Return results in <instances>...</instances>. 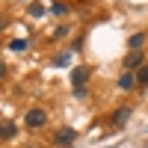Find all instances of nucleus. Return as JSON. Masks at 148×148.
Instances as JSON below:
<instances>
[{"instance_id": "f257e3e1", "label": "nucleus", "mask_w": 148, "mask_h": 148, "mask_svg": "<svg viewBox=\"0 0 148 148\" xmlns=\"http://www.w3.org/2000/svg\"><path fill=\"white\" fill-rule=\"evenodd\" d=\"M24 125H27L30 130H39L47 125V113L45 110H27V116H24Z\"/></svg>"}, {"instance_id": "f03ea898", "label": "nucleus", "mask_w": 148, "mask_h": 148, "mask_svg": "<svg viewBox=\"0 0 148 148\" xmlns=\"http://www.w3.org/2000/svg\"><path fill=\"white\" fill-rule=\"evenodd\" d=\"M92 77V65H77L71 71V86L74 89H86V80Z\"/></svg>"}, {"instance_id": "7ed1b4c3", "label": "nucleus", "mask_w": 148, "mask_h": 148, "mask_svg": "<svg viewBox=\"0 0 148 148\" xmlns=\"http://www.w3.org/2000/svg\"><path fill=\"white\" fill-rule=\"evenodd\" d=\"M74 139H77V133H74V127H59L56 130V136H53V142L59 145V148H68Z\"/></svg>"}, {"instance_id": "20e7f679", "label": "nucleus", "mask_w": 148, "mask_h": 148, "mask_svg": "<svg viewBox=\"0 0 148 148\" xmlns=\"http://www.w3.org/2000/svg\"><path fill=\"white\" fill-rule=\"evenodd\" d=\"M142 59H145L142 51H130V53L125 56V68H127V71H130V68H142Z\"/></svg>"}, {"instance_id": "39448f33", "label": "nucleus", "mask_w": 148, "mask_h": 148, "mask_svg": "<svg viewBox=\"0 0 148 148\" xmlns=\"http://www.w3.org/2000/svg\"><path fill=\"white\" fill-rule=\"evenodd\" d=\"M127 119H130V107H119L116 113H113V119H110V125H113V127H121Z\"/></svg>"}, {"instance_id": "423d86ee", "label": "nucleus", "mask_w": 148, "mask_h": 148, "mask_svg": "<svg viewBox=\"0 0 148 148\" xmlns=\"http://www.w3.org/2000/svg\"><path fill=\"white\" fill-rule=\"evenodd\" d=\"M133 86H136V77H133L130 71H121V77H119V89L127 92V89H133Z\"/></svg>"}, {"instance_id": "0eeeda50", "label": "nucleus", "mask_w": 148, "mask_h": 148, "mask_svg": "<svg viewBox=\"0 0 148 148\" xmlns=\"http://www.w3.org/2000/svg\"><path fill=\"white\" fill-rule=\"evenodd\" d=\"M145 42H148V36H145V33H133L130 39H127V45H130V51H139V47H142Z\"/></svg>"}, {"instance_id": "6e6552de", "label": "nucleus", "mask_w": 148, "mask_h": 148, "mask_svg": "<svg viewBox=\"0 0 148 148\" xmlns=\"http://www.w3.org/2000/svg\"><path fill=\"white\" fill-rule=\"evenodd\" d=\"M18 133V127L12 125V121H3V125H0V139H12Z\"/></svg>"}, {"instance_id": "1a4fd4ad", "label": "nucleus", "mask_w": 148, "mask_h": 148, "mask_svg": "<svg viewBox=\"0 0 148 148\" xmlns=\"http://www.w3.org/2000/svg\"><path fill=\"white\" fill-rule=\"evenodd\" d=\"M133 77H136V86H139V89H148V65H142Z\"/></svg>"}, {"instance_id": "9d476101", "label": "nucleus", "mask_w": 148, "mask_h": 148, "mask_svg": "<svg viewBox=\"0 0 148 148\" xmlns=\"http://www.w3.org/2000/svg\"><path fill=\"white\" fill-rule=\"evenodd\" d=\"M27 12H30L33 18H42V15H45V6H42V3H30V6H27Z\"/></svg>"}, {"instance_id": "9b49d317", "label": "nucleus", "mask_w": 148, "mask_h": 148, "mask_svg": "<svg viewBox=\"0 0 148 148\" xmlns=\"http://www.w3.org/2000/svg\"><path fill=\"white\" fill-rule=\"evenodd\" d=\"M51 12H53V15H65L68 6H65V3H51Z\"/></svg>"}, {"instance_id": "f8f14e48", "label": "nucleus", "mask_w": 148, "mask_h": 148, "mask_svg": "<svg viewBox=\"0 0 148 148\" xmlns=\"http://www.w3.org/2000/svg\"><path fill=\"white\" fill-rule=\"evenodd\" d=\"M65 36H68V27H65V24H62V27H56V30H53V39H65Z\"/></svg>"}, {"instance_id": "ddd939ff", "label": "nucleus", "mask_w": 148, "mask_h": 148, "mask_svg": "<svg viewBox=\"0 0 148 148\" xmlns=\"http://www.w3.org/2000/svg\"><path fill=\"white\" fill-rule=\"evenodd\" d=\"M9 47H12V51H24V47H27V42H24V39H15Z\"/></svg>"}, {"instance_id": "4468645a", "label": "nucleus", "mask_w": 148, "mask_h": 148, "mask_svg": "<svg viewBox=\"0 0 148 148\" xmlns=\"http://www.w3.org/2000/svg\"><path fill=\"white\" fill-rule=\"evenodd\" d=\"M68 56H71V53H59V56H56V65H68Z\"/></svg>"}, {"instance_id": "2eb2a0df", "label": "nucleus", "mask_w": 148, "mask_h": 148, "mask_svg": "<svg viewBox=\"0 0 148 148\" xmlns=\"http://www.w3.org/2000/svg\"><path fill=\"white\" fill-rule=\"evenodd\" d=\"M3 77H6V65L0 62V80H3Z\"/></svg>"}, {"instance_id": "dca6fc26", "label": "nucleus", "mask_w": 148, "mask_h": 148, "mask_svg": "<svg viewBox=\"0 0 148 148\" xmlns=\"http://www.w3.org/2000/svg\"><path fill=\"white\" fill-rule=\"evenodd\" d=\"M0 27H6V15H0Z\"/></svg>"}]
</instances>
